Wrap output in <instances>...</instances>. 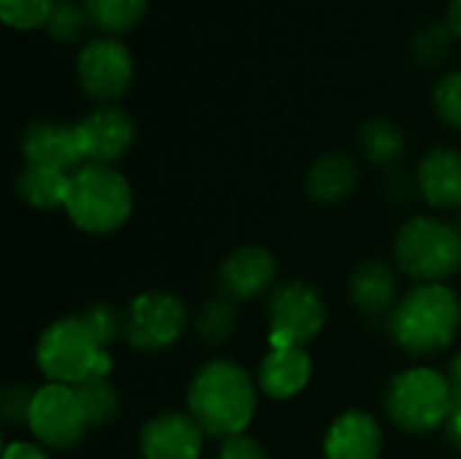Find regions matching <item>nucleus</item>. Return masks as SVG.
Here are the masks:
<instances>
[{"label":"nucleus","mask_w":461,"mask_h":459,"mask_svg":"<svg viewBox=\"0 0 461 459\" xmlns=\"http://www.w3.org/2000/svg\"><path fill=\"white\" fill-rule=\"evenodd\" d=\"M186 406L205 436L232 438L246 433L257 411V384L251 373L232 360L205 363L186 392Z\"/></svg>","instance_id":"obj_1"},{"label":"nucleus","mask_w":461,"mask_h":459,"mask_svg":"<svg viewBox=\"0 0 461 459\" xmlns=\"http://www.w3.org/2000/svg\"><path fill=\"white\" fill-rule=\"evenodd\" d=\"M459 327V298L446 284L413 287L389 314L394 344L413 357H429L448 349L456 341Z\"/></svg>","instance_id":"obj_2"},{"label":"nucleus","mask_w":461,"mask_h":459,"mask_svg":"<svg viewBox=\"0 0 461 459\" xmlns=\"http://www.w3.org/2000/svg\"><path fill=\"white\" fill-rule=\"evenodd\" d=\"M35 363L49 384L81 387L92 379H108L111 354L86 327V322L73 314L51 322L35 346Z\"/></svg>","instance_id":"obj_3"},{"label":"nucleus","mask_w":461,"mask_h":459,"mask_svg":"<svg viewBox=\"0 0 461 459\" xmlns=\"http://www.w3.org/2000/svg\"><path fill=\"white\" fill-rule=\"evenodd\" d=\"M70 222L92 235L119 230L132 214L130 181L113 165L86 162L70 173V189L65 200Z\"/></svg>","instance_id":"obj_4"},{"label":"nucleus","mask_w":461,"mask_h":459,"mask_svg":"<svg viewBox=\"0 0 461 459\" xmlns=\"http://www.w3.org/2000/svg\"><path fill=\"white\" fill-rule=\"evenodd\" d=\"M451 381L432 368H408L386 387V414L411 436H424L443 427L451 417Z\"/></svg>","instance_id":"obj_5"},{"label":"nucleus","mask_w":461,"mask_h":459,"mask_svg":"<svg viewBox=\"0 0 461 459\" xmlns=\"http://www.w3.org/2000/svg\"><path fill=\"white\" fill-rule=\"evenodd\" d=\"M394 260L421 284H438L461 268V230L435 216H416L397 233Z\"/></svg>","instance_id":"obj_6"},{"label":"nucleus","mask_w":461,"mask_h":459,"mask_svg":"<svg viewBox=\"0 0 461 459\" xmlns=\"http://www.w3.org/2000/svg\"><path fill=\"white\" fill-rule=\"evenodd\" d=\"M270 349H303L327 319L324 298L305 281H284L270 295Z\"/></svg>","instance_id":"obj_7"},{"label":"nucleus","mask_w":461,"mask_h":459,"mask_svg":"<svg viewBox=\"0 0 461 459\" xmlns=\"http://www.w3.org/2000/svg\"><path fill=\"white\" fill-rule=\"evenodd\" d=\"M135 76V60L124 41L113 35L89 38L76 57V78L86 97L111 106L119 100Z\"/></svg>","instance_id":"obj_8"},{"label":"nucleus","mask_w":461,"mask_h":459,"mask_svg":"<svg viewBox=\"0 0 461 459\" xmlns=\"http://www.w3.org/2000/svg\"><path fill=\"white\" fill-rule=\"evenodd\" d=\"M189 322L184 300L173 292H143L138 295L124 317V335L138 352H165L173 346Z\"/></svg>","instance_id":"obj_9"},{"label":"nucleus","mask_w":461,"mask_h":459,"mask_svg":"<svg viewBox=\"0 0 461 459\" xmlns=\"http://www.w3.org/2000/svg\"><path fill=\"white\" fill-rule=\"evenodd\" d=\"M27 427L41 444L51 449L76 446L89 427L78 390L65 384H46L35 390Z\"/></svg>","instance_id":"obj_10"},{"label":"nucleus","mask_w":461,"mask_h":459,"mask_svg":"<svg viewBox=\"0 0 461 459\" xmlns=\"http://www.w3.org/2000/svg\"><path fill=\"white\" fill-rule=\"evenodd\" d=\"M84 160L97 165L119 162L135 143V122L116 106H100L76 122Z\"/></svg>","instance_id":"obj_11"},{"label":"nucleus","mask_w":461,"mask_h":459,"mask_svg":"<svg viewBox=\"0 0 461 459\" xmlns=\"http://www.w3.org/2000/svg\"><path fill=\"white\" fill-rule=\"evenodd\" d=\"M22 154L27 165L54 168L65 173L86 165L76 124H65L59 119H35L32 124H27V130L22 133Z\"/></svg>","instance_id":"obj_12"},{"label":"nucleus","mask_w":461,"mask_h":459,"mask_svg":"<svg viewBox=\"0 0 461 459\" xmlns=\"http://www.w3.org/2000/svg\"><path fill=\"white\" fill-rule=\"evenodd\" d=\"M205 430L192 414L165 411L149 419L140 430L143 459H200Z\"/></svg>","instance_id":"obj_13"},{"label":"nucleus","mask_w":461,"mask_h":459,"mask_svg":"<svg viewBox=\"0 0 461 459\" xmlns=\"http://www.w3.org/2000/svg\"><path fill=\"white\" fill-rule=\"evenodd\" d=\"M278 262L265 246H240L219 265V289L227 300L243 303L259 298L276 281Z\"/></svg>","instance_id":"obj_14"},{"label":"nucleus","mask_w":461,"mask_h":459,"mask_svg":"<svg viewBox=\"0 0 461 459\" xmlns=\"http://www.w3.org/2000/svg\"><path fill=\"white\" fill-rule=\"evenodd\" d=\"M416 189L432 208H461V151L438 146L424 154L416 170Z\"/></svg>","instance_id":"obj_15"},{"label":"nucleus","mask_w":461,"mask_h":459,"mask_svg":"<svg viewBox=\"0 0 461 459\" xmlns=\"http://www.w3.org/2000/svg\"><path fill=\"white\" fill-rule=\"evenodd\" d=\"M384 436L378 422L365 411L340 414L324 436L327 459H378Z\"/></svg>","instance_id":"obj_16"},{"label":"nucleus","mask_w":461,"mask_h":459,"mask_svg":"<svg viewBox=\"0 0 461 459\" xmlns=\"http://www.w3.org/2000/svg\"><path fill=\"white\" fill-rule=\"evenodd\" d=\"M313 373L305 349H270L259 365V390L273 400H292L300 395Z\"/></svg>","instance_id":"obj_17"},{"label":"nucleus","mask_w":461,"mask_h":459,"mask_svg":"<svg viewBox=\"0 0 461 459\" xmlns=\"http://www.w3.org/2000/svg\"><path fill=\"white\" fill-rule=\"evenodd\" d=\"M357 181H359L357 162L348 154L332 151L311 165L305 176V192L319 206H338L351 197Z\"/></svg>","instance_id":"obj_18"},{"label":"nucleus","mask_w":461,"mask_h":459,"mask_svg":"<svg viewBox=\"0 0 461 459\" xmlns=\"http://www.w3.org/2000/svg\"><path fill=\"white\" fill-rule=\"evenodd\" d=\"M351 298L357 308L367 317H381L394 311L397 298V276L384 260H365L351 273Z\"/></svg>","instance_id":"obj_19"},{"label":"nucleus","mask_w":461,"mask_h":459,"mask_svg":"<svg viewBox=\"0 0 461 459\" xmlns=\"http://www.w3.org/2000/svg\"><path fill=\"white\" fill-rule=\"evenodd\" d=\"M70 189V173L54 170V168H41V165H24L16 176V195L32 206V208H65Z\"/></svg>","instance_id":"obj_20"},{"label":"nucleus","mask_w":461,"mask_h":459,"mask_svg":"<svg viewBox=\"0 0 461 459\" xmlns=\"http://www.w3.org/2000/svg\"><path fill=\"white\" fill-rule=\"evenodd\" d=\"M84 8L92 27L116 38L138 27L149 11V0H84Z\"/></svg>","instance_id":"obj_21"},{"label":"nucleus","mask_w":461,"mask_h":459,"mask_svg":"<svg viewBox=\"0 0 461 459\" xmlns=\"http://www.w3.org/2000/svg\"><path fill=\"white\" fill-rule=\"evenodd\" d=\"M359 149L375 165H394L405 151L402 130L389 119H370L359 127Z\"/></svg>","instance_id":"obj_22"},{"label":"nucleus","mask_w":461,"mask_h":459,"mask_svg":"<svg viewBox=\"0 0 461 459\" xmlns=\"http://www.w3.org/2000/svg\"><path fill=\"white\" fill-rule=\"evenodd\" d=\"M235 322H238V311L235 303L227 298H213L208 300L197 317H194V330L205 344H224L232 333H235Z\"/></svg>","instance_id":"obj_23"},{"label":"nucleus","mask_w":461,"mask_h":459,"mask_svg":"<svg viewBox=\"0 0 461 459\" xmlns=\"http://www.w3.org/2000/svg\"><path fill=\"white\" fill-rule=\"evenodd\" d=\"M76 390H78V398H81L89 427H100V425L111 422L119 414V395L108 384V379H92V381H86V384H81Z\"/></svg>","instance_id":"obj_24"},{"label":"nucleus","mask_w":461,"mask_h":459,"mask_svg":"<svg viewBox=\"0 0 461 459\" xmlns=\"http://www.w3.org/2000/svg\"><path fill=\"white\" fill-rule=\"evenodd\" d=\"M454 32L446 22H432L427 27H421L413 41H411V51H413V60L419 65H427V68H435L440 62H446L448 51H451V43H454Z\"/></svg>","instance_id":"obj_25"},{"label":"nucleus","mask_w":461,"mask_h":459,"mask_svg":"<svg viewBox=\"0 0 461 459\" xmlns=\"http://www.w3.org/2000/svg\"><path fill=\"white\" fill-rule=\"evenodd\" d=\"M89 14L84 8V3L78 5L76 0H54V8H51V16L46 22V30L54 41L59 43H73V41H81V35L86 32L89 27Z\"/></svg>","instance_id":"obj_26"},{"label":"nucleus","mask_w":461,"mask_h":459,"mask_svg":"<svg viewBox=\"0 0 461 459\" xmlns=\"http://www.w3.org/2000/svg\"><path fill=\"white\" fill-rule=\"evenodd\" d=\"M54 0H0V19L14 30L46 27Z\"/></svg>","instance_id":"obj_27"},{"label":"nucleus","mask_w":461,"mask_h":459,"mask_svg":"<svg viewBox=\"0 0 461 459\" xmlns=\"http://www.w3.org/2000/svg\"><path fill=\"white\" fill-rule=\"evenodd\" d=\"M432 103H435L438 116L448 127L461 130V70H451L438 81Z\"/></svg>","instance_id":"obj_28"},{"label":"nucleus","mask_w":461,"mask_h":459,"mask_svg":"<svg viewBox=\"0 0 461 459\" xmlns=\"http://www.w3.org/2000/svg\"><path fill=\"white\" fill-rule=\"evenodd\" d=\"M103 346H111L124 333V319L108 303H92L78 314Z\"/></svg>","instance_id":"obj_29"},{"label":"nucleus","mask_w":461,"mask_h":459,"mask_svg":"<svg viewBox=\"0 0 461 459\" xmlns=\"http://www.w3.org/2000/svg\"><path fill=\"white\" fill-rule=\"evenodd\" d=\"M32 390H27L24 384H8L0 392V414L8 425H27L30 419V406H32Z\"/></svg>","instance_id":"obj_30"},{"label":"nucleus","mask_w":461,"mask_h":459,"mask_svg":"<svg viewBox=\"0 0 461 459\" xmlns=\"http://www.w3.org/2000/svg\"><path fill=\"white\" fill-rule=\"evenodd\" d=\"M448 381H451V390H454V406H451V417L446 422V438H448L451 446L461 449V354H456L451 360Z\"/></svg>","instance_id":"obj_31"},{"label":"nucleus","mask_w":461,"mask_h":459,"mask_svg":"<svg viewBox=\"0 0 461 459\" xmlns=\"http://www.w3.org/2000/svg\"><path fill=\"white\" fill-rule=\"evenodd\" d=\"M219 459H270L267 452L262 449L259 441L249 438L246 433L240 436H232V438H224L221 446H219Z\"/></svg>","instance_id":"obj_32"},{"label":"nucleus","mask_w":461,"mask_h":459,"mask_svg":"<svg viewBox=\"0 0 461 459\" xmlns=\"http://www.w3.org/2000/svg\"><path fill=\"white\" fill-rule=\"evenodd\" d=\"M3 459H49V454L35 446V444H27V441H14L5 446L3 452Z\"/></svg>","instance_id":"obj_33"},{"label":"nucleus","mask_w":461,"mask_h":459,"mask_svg":"<svg viewBox=\"0 0 461 459\" xmlns=\"http://www.w3.org/2000/svg\"><path fill=\"white\" fill-rule=\"evenodd\" d=\"M446 24L451 27V32L461 41V0H451L448 11H446Z\"/></svg>","instance_id":"obj_34"},{"label":"nucleus","mask_w":461,"mask_h":459,"mask_svg":"<svg viewBox=\"0 0 461 459\" xmlns=\"http://www.w3.org/2000/svg\"><path fill=\"white\" fill-rule=\"evenodd\" d=\"M456 227H459V230H461V211H459V225H456Z\"/></svg>","instance_id":"obj_35"}]
</instances>
